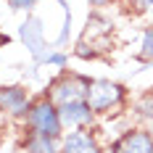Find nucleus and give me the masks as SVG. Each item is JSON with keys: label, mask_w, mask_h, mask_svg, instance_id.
Listing matches in <instances>:
<instances>
[{"label": "nucleus", "mask_w": 153, "mask_h": 153, "mask_svg": "<svg viewBox=\"0 0 153 153\" xmlns=\"http://www.w3.org/2000/svg\"><path fill=\"white\" fill-rule=\"evenodd\" d=\"M87 103L92 114H114V108L124 103V87L111 79H92L87 90Z\"/></svg>", "instance_id": "f03ea898"}, {"label": "nucleus", "mask_w": 153, "mask_h": 153, "mask_svg": "<svg viewBox=\"0 0 153 153\" xmlns=\"http://www.w3.org/2000/svg\"><path fill=\"white\" fill-rule=\"evenodd\" d=\"M32 100L24 87H0V111L11 116H27Z\"/></svg>", "instance_id": "0eeeda50"}, {"label": "nucleus", "mask_w": 153, "mask_h": 153, "mask_svg": "<svg viewBox=\"0 0 153 153\" xmlns=\"http://www.w3.org/2000/svg\"><path fill=\"white\" fill-rule=\"evenodd\" d=\"M111 153H153V135L148 129H129L111 145Z\"/></svg>", "instance_id": "20e7f679"}, {"label": "nucleus", "mask_w": 153, "mask_h": 153, "mask_svg": "<svg viewBox=\"0 0 153 153\" xmlns=\"http://www.w3.org/2000/svg\"><path fill=\"white\" fill-rule=\"evenodd\" d=\"M90 3H92V5H98V8H100V5H106L108 0H90Z\"/></svg>", "instance_id": "ddd939ff"}, {"label": "nucleus", "mask_w": 153, "mask_h": 153, "mask_svg": "<svg viewBox=\"0 0 153 153\" xmlns=\"http://www.w3.org/2000/svg\"><path fill=\"white\" fill-rule=\"evenodd\" d=\"M92 108L87 100H76V103H66L58 106V119H61L63 129H85L92 122Z\"/></svg>", "instance_id": "39448f33"}, {"label": "nucleus", "mask_w": 153, "mask_h": 153, "mask_svg": "<svg viewBox=\"0 0 153 153\" xmlns=\"http://www.w3.org/2000/svg\"><path fill=\"white\" fill-rule=\"evenodd\" d=\"M27 153H61V140L45 137V135H29L27 137Z\"/></svg>", "instance_id": "6e6552de"}, {"label": "nucleus", "mask_w": 153, "mask_h": 153, "mask_svg": "<svg viewBox=\"0 0 153 153\" xmlns=\"http://www.w3.org/2000/svg\"><path fill=\"white\" fill-rule=\"evenodd\" d=\"M148 132L153 135V116H151V122H148Z\"/></svg>", "instance_id": "4468645a"}, {"label": "nucleus", "mask_w": 153, "mask_h": 153, "mask_svg": "<svg viewBox=\"0 0 153 153\" xmlns=\"http://www.w3.org/2000/svg\"><path fill=\"white\" fill-rule=\"evenodd\" d=\"M140 56H143V58H148V61H153V27L143 34V48H140Z\"/></svg>", "instance_id": "1a4fd4ad"}, {"label": "nucleus", "mask_w": 153, "mask_h": 153, "mask_svg": "<svg viewBox=\"0 0 153 153\" xmlns=\"http://www.w3.org/2000/svg\"><path fill=\"white\" fill-rule=\"evenodd\" d=\"M135 11H153V0H129Z\"/></svg>", "instance_id": "9b49d317"}, {"label": "nucleus", "mask_w": 153, "mask_h": 153, "mask_svg": "<svg viewBox=\"0 0 153 153\" xmlns=\"http://www.w3.org/2000/svg\"><path fill=\"white\" fill-rule=\"evenodd\" d=\"M24 122H27L29 135H45V137H58V140L63 135V124L58 119V108L53 106L48 98H40V100L32 103L27 116H24Z\"/></svg>", "instance_id": "f257e3e1"}, {"label": "nucleus", "mask_w": 153, "mask_h": 153, "mask_svg": "<svg viewBox=\"0 0 153 153\" xmlns=\"http://www.w3.org/2000/svg\"><path fill=\"white\" fill-rule=\"evenodd\" d=\"M87 90H90V79L79 74H63L50 85L48 100L53 106H66V103H76V100H87Z\"/></svg>", "instance_id": "7ed1b4c3"}, {"label": "nucleus", "mask_w": 153, "mask_h": 153, "mask_svg": "<svg viewBox=\"0 0 153 153\" xmlns=\"http://www.w3.org/2000/svg\"><path fill=\"white\" fill-rule=\"evenodd\" d=\"M140 111H143L145 116H153V92H148V95L143 98V103H140Z\"/></svg>", "instance_id": "9d476101"}, {"label": "nucleus", "mask_w": 153, "mask_h": 153, "mask_svg": "<svg viewBox=\"0 0 153 153\" xmlns=\"http://www.w3.org/2000/svg\"><path fill=\"white\" fill-rule=\"evenodd\" d=\"M0 42H3V37H0Z\"/></svg>", "instance_id": "2eb2a0df"}, {"label": "nucleus", "mask_w": 153, "mask_h": 153, "mask_svg": "<svg viewBox=\"0 0 153 153\" xmlns=\"http://www.w3.org/2000/svg\"><path fill=\"white\" fill-rule=\"evenodd\" d=\"M40 0H8V5L11 8H32V5H37Z\"/></svg>", "instance_id": "f8f14e48"}, {"label": "nucleus", "mask_w": 153, "mask_h": 153, "mask_svg": "<svg viewBox=\"0 0 153 153\" xmlns=\"http://www.w3.org/2000/svg\"><path fill=\"white\" fill-rule=\"evenodd\" d=\"M61 153H103L98 140L87 129H71L61 137Z\"/></svg>", "instance_id": "423d86ee"}]
</instances>
